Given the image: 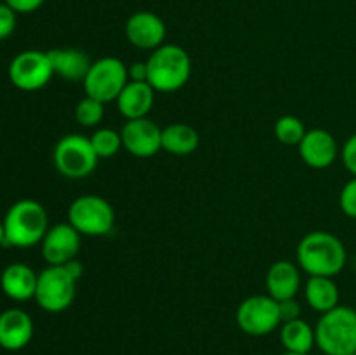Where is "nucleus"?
I'll use <instances>...</instances> for the list:
<instances>
[{
    "mask_svg": "<svg viewBox=\"0 0 356 355\" xmlns=\"http://www.w3.org/2000/svg\"><path fill=\"white\" fill-rule=\"evenodd\" d=\"M296 260L308 277H336L346 267L348 253L339 237L315 230L306 233L298 244Z\"/></svg>",
    "mask_w": 356,
    "mask_h": 355,
    "instance_id": "obj_1",
    "label": "nucleus"
},
{
    "mask_svg": "<svg viewBox=\"0 0 356 355\" xmlns=\"http://www.w3.org/2000/svg\"><path fill=\"white\" fill-rule=\"evenodd\" d=\"M2 221L6 230L3 246L19 247V249H28L40 244L49 230L47 211L40 202L33 198L14 202Z\"/></svg>",
    "mask_w": 356,
    "mask_h": 355,
    "instance_id": "obj_2",
    "label": "nucleus"
},
{
    "mask_svg": "<svg viewBox=\"0 0 356 355\" xmlns=\"http://www.w3.org/2000/svg\"><path fill=\"white\" fill-rule=\"evenodd\" d=\"M148 84L155 93H176L191 77V58L181 45L163 44L152 51L148 61Z\"/></svg>",
    "mask_w": 356,
    "mask_h": 355,
    "instance_id": "obj_3",
    "label": "nucleus"
},
{
    "mask_svg": "<svg viewBox=\"0 0 356 355\" xmlns=\"http://www.w3.org/2000/svg\"><path fill=\"white\" fill-rule=\"evenodd\" d=\"M315 340L323 355H355L356 310L339 305L322 313L315 326Z\"/></svg>",
    "mask_w": 356,
    "mask_h": 355,
    "instance_id": "obj_4",
    "label": "nucleus"
},
{
    "mask_svg": "<svg viewBox=\"0 0 356 355\" xmlns=\"http://www.w3.org/2000/svg\"><path fill=\"white\" fill-rule=\"evenodd\" d=\"M68 223L86 237H103L113 230V205L99 195H80L70 204Z\"/></svg>",
    "mask_w": 356,
    "mask_h": 355,
    "instance_id": "obj_5",
    "label": "nucleus"
},
{
    "mask_svg": "<svg viewBox=\"0 0 356 355\" xmlns=\"http://www.w3.org/2000/svg\"><path fill=\"white\" fill-rule=\"evenodd\" d=\"M52 159L58 173L68 180H83L90 176L99 162L89 138L76 132L63 136L56 143Z\"/></svg>",
    "mask_w": 356,
    "mask_h": 355,
    "instance_id": "obj_6",
    "label": "nucleus"
},
{
    "mask_svg": "<svg viewBox=\"0 0 356 355\" xmlns=\"http://www.w3.org/2000/svg\"><path fill=\"white\" fill-rule=\"evenodd\" d=\"M127 82V66L124 61L115 56H106L90 65L82 84L87 96L106 104L110 101H117Z\"/></svg>",
    "mask_w": 356,
    "mask_h": 355,
    "instance_id": "obj_7",
    "label": "nucleus"
},
{
    "mask_svg": "<svg viewBox=\"0 0 356 355\" xmlns=\"http://www.w3.org/2000/svg\"><path fill=\"white\" fill-rule=\"evenodd\" d=\"M76 278L70 275L65 267H51L38 274L35 301L49 313L65 312L72 306L76 296Z\"/></svg>",
    "mask_w": 356,
    "mask_h": 355,
    "instance_id": "obj_8",
    "label": "nucleus"
},
{
    "mask_svg": "<svg viewBox=\"0 0 356 355\" xmlns=\"http://www.w3.org/2000/svg\"><path fill=\"white\" fill-rule=\"evenodd\" d=\"M236 324L249 336H266L282 324L278 301L270 294H254L236 308Z\"/></svg>",
    "mask_w": 356,
    "mask_h": 355,
    "instance_id": "obj_9",
    "label": "nucleus"
},
{
    "mask_svg": "<svg viewBox=\"0 0 356 355\" xmlns=\"http://www.w3.org/2000/svg\"><path fill=\"white\" fill-rule=\"evenodd\" d=\"M54 70L47 52L23 51L14 56L9 65V80L19 90L44 89L51 82Z\"/></svg>",
    "mask_w": 356,
    "mask_h": 355,
    "instance_id": "obj_10",
    "label": "nucleus"
},
{
    "mask_svg": "<svg viewBox=\"0 0 356 355\" xmlns=\"http://www.w3.org/2000/svg\"><path fill=\"white\" fill-rule=\"evenodd\" d=\"M120 136L125 152L138 159H148L162 150V129L148 117L125 122Z\"/></svg>",
    "mask_w": 356,
    "mask_h": 355,
    "instance_id": "obj_11",
    "label": "nucleus"
},
{
    "mask_svg": "<svg viewBox=\"0 0 356 355\" xmlns=\"http://www.w3.org/2000/svg\"><path fill=\"white\" fill-rule=\"evenodd\" d=\"M80 239L82 235L68 221L49 226L40 242L42 256L51 267H63L75 260L80 249Z\"/></svg>",
    "mask_w": 356,
    "mask_h": 355,
    "instance_id": "obj_12",
    "label": "nucleus"
},
{
    "mask_svg": "<svg viewBox=\"0 0 356 355\" xmlns=\"http://www.w3.org/2000/svg\"><path fill=\"white\" fill-rule=\"evenodd\" d=\"M125 37L134 47L155 51L167 37V26L162 17L149 10H138L125 23Z\"/></svg>",
    "mask_w": 356,
    "mask_h": 355,
    "instance_id": "obj_13",
    "label": "nucleus"
},
{
    "mask_svg": "<svg viewBox=\"0 0 356 355\" xmlns=\"http://www.w3.org/2000/svg\"><path fill=\"white\" fill-rule=\"evenodd\" d=\"M299 157L312 169H327L336 162L339 146L336 138L325 129H309L298 145Z\"/></svg>",
    "mask_w": 356,
    "mask_h": 355,
    "instance_id": "obj_14",
    "label": "nucleus"
},
{
    "mask_svg": "<svg viewBox=\"0 0 356 355\" xmlns=\"http://www.w3.org/2000/svg\"><path fill=\"white\" fill-rule=\"evenodd\" d=\"M33 320L24 310L7 308L0 313V347L17 352L26 347L33 338Z\"/></svg>",
    "mask_w": 356,
    "mask_h": 355,
    "instance_id": "obj_15",
    "label": "nucleus"
},
{
    "mask_svg": "<svg viewBox=\"0 0 356 355\" xmlns=\"http://www.w3.org/2000/svg\"><path fill=\"white\" fill-rule=\"evenodd\" d=\"M115 103H117L118 113L125 120L145 118L148 117L155 104V89L148 82H131L129 80Z\"/></svg>",
    "mask_w": 356,
    "mask_h": 355,
    "instance_id": "obj_16",
    "label": "nucleus"
},
{
    "mask_svg": "<svg viewBox=\"0 0 356 355\" xmlns=\"http://www.w3.org/2000/svg\"><path fill=\"white\" fill-rule=\"evenodd\" d=\"M38 274L24 263L7 265L0 275V287L7 298L14 301H26L35 298Z\"/></svg>",
    "mask_w": 356,
    "mask_h": 355,
    "instance_id": "obj_17",
    "label": "nucleus"
},
{
    "mask_svg": "<svg viewBox=\"0 0 356 355\" xmlns=\"http://www.w3.org/2000/svg\"><path fill=\"white\" fill-rule=\"evenodd\" d=\"M268 294L277 301L296 298L301 289V270L287 260L275 261L266 274Z\"/></svg>",
    "mask_w": 356,
    "mask_h": 355,
    "instance_id": "obj_18",
    "label": "nucleus"
},
{
    "mask_svg": "<svg viewBox=\"0 0 356 355\" xmlns=\"http://www.w3.org/2000/svg\"><path fill=\"white\" fill-rule=\"evenodd\" d=\"M47 54L51 59L54 75L70 80V82H83L90 65H92L89 56L80 49H52V51H47Z\"/></svg>",
    "mask_w": 356,
    "mask_h": 355,
    "instance_id": "obj_19",
    "label": "nucleus"
},
{
    "mask_svg": "<svg viewBox=\"0 0 356 355\" xmlns=\"http://www.w3.org/2000/svg\"><path fill=\"white\" fill-rule=\"evenodd\" d=\"M305 298L309 308L320 315L339 306V287L334 277H308L305 285Z\"/></svg>",
    "mask_w": 356,
    "mask_h": 355,
    "instance_id": "obj_20",
    "label": "nucleus"
},
{
    "mask_svg": "<svg viewBox=\"0 0 356 355\" xmlns=\"http://www.w3.org/2000/svg\"><path fill=\"white\" fill-rule=\"evenodd\" d=\"M200 145L198 131L190 124L174 122L162 129V150L176 157L191 155Z\"/></svg>",
    "mask_w": 356,
    "mask_h": 355,
    "instance_id": "obj_21",
    "label": "nucleus"
},
{
    "mask_svg": "<svg viewBox=\"0 0 356 355\" xmlns=\"http://www.w3.org/2000/svg\"><path fill=\"white\" fill-rule=\"evenodd\" d=\"M280 341L285 352L309 354L316 345L315 327H312L302 319L289 320V322L280 324Z\"/></svg>",
    "mask_w": 356,
    "mask_h": 355,
    "instance_id": "obj_22",
    "label": "nucleus"
},
{
    "mask_svg": "<svg viewBox=\"0 0 356 355\" xmlns=\"http://www.w3.org/2000/svg\"><path fill=\"white\" fill-rule=\"evenodd\" d=\"M92 150L96 152L97 159H110L115 157L124 145H122V136L120 132H117L115 129H96L94 134L89 138Z\"/></svg>",
    "mask_w": 356,
    "mask_h": 355,
    "instance_id": "obj_23",
    "label": "nucleus"
},
{
    "mask_svg": "<svg viewBox=\"0 0 356 355\" xmlns=\"http://www.w3.org/2000/svg\"><path fill=\"white\" fill-rule=\"evenodd\" d=\"M305 124H302L301 118L294 117V115H284L275 124V136L282 145L298 146L301 139L305 138Z\"/></svg>",
    "mask_w": 356,
    "mask_h": 355,
    "instance_id": "obj_24",
    "label": "nucleus"
},
{
    "mask_svg": "<svg viewBox=\"0 0 356 355\" xmlns=\"http://www.w3.org/2000/svg\"><path fill=\"white\" fill-rule=\"evenodd\" d=\"M104 117V103L86 96L75 106V120L83 127H96Z\"/></svg>",
    "mask_w": 356,
    "mask_h": 355,
    "instance_id": "obj_25",
    "label": "nucleus"
},
{
    "mask_svg": "<svg viewBox=\"0 0 356 355\" xmlns=\"http://www.w3.org/2000/svg\"><path fill=\"white\" fill-rule=\"evenodd\" d=\"M339 207L348 218L356 219V178H351L341 190Z\"/></svg>",
    "mask_w": 356,
    "mask_h": 355,
    "instance_id": "obj_26",
    "label": "nucleus"
},
{
    "mask_svg": "<svg viewBox=\"0 0 356 355\" xmlns=\"http://www.w3.org/2000/svg\"><path fill=\"white\" fill-rule=\"evenodd\" d=\"M17 14L7 6L6 2L0 3V40H6L16 30V21Z\"/></svg>",
    "mask_w": 356,
    "mask_h": 355,
    "instance_id": "obj_27",
    "label": "nucleus"
},
{
    "mask_svg": "<svg viewBox=\"0 0 356 355\" xmlns=\"http://www.w3.org/2000/svg\"><path fill=\"white\" fill-rule=\"evenodd\" d=\"M341 159H343L344 167L353 174V178H356V132L346 139L344 146L341 148Z\"/></svg>",
    "mask_w": 356,
    "mask_h": 355,
    "instance_id": "obj_28",
    "label": "nucleus"
},
{
    "mask_svg": "<svg viewBox=\"0 0 356 355\" xmlns=\"http://www.w3.org/2000/svg\"><path fill=\"white\" fill-rule=\"evenodd\" d=\"M278 312H280L282 324L289 322V320L301 319V305L296 301V298L278 301Z\"/></svg>",
    "mask_w": 356,
    "mask_h": 355,
    "instance_id": "obj_29",
    "label": "nucleus"
},
{
    "mask_svg": "<svg viewBox=\"0 0 356 355\" xmlns=\"http://www.w3.org/2000/svg\"><path fill=\"white\" fill-rule=\"evenodd\" d=\"M16 14H30L40 9L45 0H3Z\"/></svg>",
    "mask_w": 356,
    "mask_h": 355,
    "instance_id": "obj_30",
    "label": "nucleus"
},
{
    "mask_svg": "<svg viewBox=\"0 0 356 355\" xmlns=\"http://www.w3.org/2000/svg\"><path fill=\"white\" fill-rule=\"evenodd\" d=\"M127 75L131 82H148V65L146 61H136L127 66Z\"/></svg>",
    "mask_w": 356,
    "mask_h": 355,
    "instance_id": "obj_31",
    "label": "nucleus"
},
{
    "mask_svg": "<svg viewBox=\"0 0 356 355\" xmlns=\"http://www.w3.org/2000/svg\"><path fill=\"white\" fill-rule=\"evenodd\" d=\"M63 267L66 268V270L70 271V275H72L73 278H76V281H80V278H82V275H83V265L80 263L79 260H72V261H68V263L66 265H63Z\"/></svg>",
    "mask_w": 356,
    "mask_h": 355,
    "instance_id": "obj_32",
    "label": "nucleus"
},
{
    "mask_svg": "<svg viewBox=\"0 0 356 355\" xmlns=\"http://www.w3.org/2000/svg\"><path fill=\"white\" fill-rule=\"evenodd\" d=\"M6 242V230H3V221L0 219V246H3Z\"/></svg>",
    "mask_w": 356,
    "mask_h": 355,
    "instance_id": "obj_33",
    "label": "nucleus"
},
{
    "mask_svg": "<svg viewBox=\"0 0 356 355\" xmlns=\"http://www.w3.org/2000/svg\"><path fill=\"white\" fill-rule=\"evenodd\" d=\"M282 355H309V354H294V352H284Z\"/></svg>",
    "mask_w": 356,
    "mask_h": 355,
    "instance_id": "obj_34",
    "label": "nucleus"
},
{
    "mask_svg": "<svg viewBox=\"0 0 356 355\" xmlns=\"http://www.w3.org/2000/svg\"><path fill=\"white\" fill-rule=\"evenodd\" d=\"M355 355H356V354H355Z\"/></svg>",
    "mask_w": 356,
    "mask_h": 355,
    "instance_id": "obj_35",
    "label": "nucleus"
}]
</instances>
